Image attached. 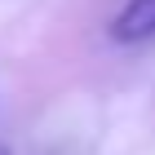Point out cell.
<instances>
[{"label": "cell", "instance_id": "6da1fadb", "mask_svg": "<svg viewBox=\"0 0 155 155\" xmlns=\"http://www.w3.org/2000/svg\"><path fill=\"white\" fill-rule=\"evenodd\" d=\"M111 36L115 40H146V36H155V0H129L124 13L111 22Z\"/></svg>", "mask_w": 155, "mask_h": 155}, {"label": "cell", "instance_id": "7a4b0ae2", "mask_svg": "<svg viewBox=\"0 0 155 155\" xmlns=\"http://www.w3.org/2000/svg\"><path fill=\"white\" fill-rule=\"evenodd\" d=\"M0 155H9V151H5V146H0Z\"/></svg>", "mask_w": 155, "mask_h": 155}]
</instances>
